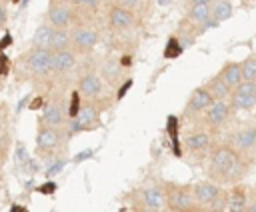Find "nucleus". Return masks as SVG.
<instances>
[{
  "instance_id": "21",
  "label": "nucleus",
  "mask_w": 256,
  "mask_h": 212,
  "mask_svg": "<svg viewBox=\"0 0 256 212\" xmlns=\"http://www.w3.org/2000/svg\"><path fill=\"white\" fill-rule=\"evenodd\" d=\"M216 74L226 82V86H228L230 90H234V88L242 82V68H240V62H236V60L224 62L222 68H220Z\"/></svg>"
},
{
  "instance_id": "22",
  "label": "nucleus",
  "mask_w": 256,
  "mask_h": 212,
  "mask_svg": "<svg viewBox=\"0 0 256 212\" xmlns=\"http://www.w3.org/2000/svg\"><path fill=\"white\" fill-rule=\"evenodd\" d=\"M248 200V190L242 184H234L230 192H226V210L228 212H242Z\"/></svg>"
},
{
  "instance_id": "11",
  "label": "nucleus",
  "mask_w": 256,
  "mask_h": 212,
  "mask_svg": "<svg viewBox=\"0 0 256 212\" xmlns=\"http://www.w3.org/2000/svg\"><path fill=\"white\" fill-rule=\"evenodd\" d=\"M228 104L232 108V112H248L256 108V82H248L242 80L228 98Z\"/></svg>"
},
{
  "instance_id": "15",
  "label": "nucleus",
  "mask_w": 256,
  "mask_h": 212,
  "mask_svg": "<svg viewBox=\"0 0 256 212\" xmlns=\"http://www.w3.org/2000/svg\"><path fill=\"white\" fill-rule=\"evenodd\" d=\"M228 144L240 152L242 156L254 160V148H256V124H248L242 126L238 130L232 132V136L228 138Z\"/></svg>"
},
{
  "instance_id": "17",
  "label": "nucleus",
  "mask_w": 256,
  "mask_h": 212,
  "mask_svg": "<svg viewBox=\"0 0 256 212\" xmlns=\"http://www.w3.org/2000/svg\"><path fill=\"white\" fill-rule=\"evenodd\" d=\"M74 124H72V130H96L100 128V106L96 102H84L80 104V110L78 114L72 118Z\"/></svg>"
},
{
  "instance_id": "13",
  "label": "nucleus",
  "mask_w": 256,
  "mask_h": 212,
  "mask_svg": "<svg viewBox=\"0 0 256 212\" xmlns=\"http://www.w3.org/2000/svg\"><path fill=\"white\" fill-rule=\"evenodd\" d=\"M106 22H108V28L112 32H128L136 26V12L134 10H128L120 4H110L108 10H106Z\"/></svg>"
},
{
  "instance_id": "12",
  "label": "nucleus",
  "mask_w": 256,
  "mask_h": 212,
  "mask_svg": "<svg viewBox=\"0 0 256 212\" xmlns=\"http://www.w3.org/2000/svg\"><path fill=\"white\" fill-rule=\"evenodd\" d=\"M232 118V108L228 100H214L204 112H202V126L216 132L220 130L228 120Z\"/></svg>"
},
{
  "instance_id": "31",
  "label": "nucleus",
  "mask_w": 256,
  "mask_h": 212,
  "mask_svg": "<svg viewBox=\"0 0 256 212\" xmlns=\"http://www.w3.org/2000/svg\"><path fill=\"white\" fill-rule=\"evenodd\" d=\"M116 4H120V6H124V8H128V10H138L140 8V4H142V0H116Z\"/></svg>"
},
{
  "instance_id": "39",
  "label": "nucleus",
  "mask_w": 256,
  "mask_h": 212,
  "mask_svg": "<svg viewBox=\"0 0 256 212\" xmlns=\"http://www.w3.org/2000/svg\"><path fill=\"white\" fill-rule=\"evenodd\" d=\"M192 212H206V210H200V208H196V210H192Z\"/></svg>"
},
{
  "instance_id": "5",
  "label": "nucleus",
  "mask_w": 256,
  "mask_h": 212,
  "mask_svg": "<svg viewBox=\"0 0 256 212\" xmlns=\"http://www.w3.org/2000/svg\"><path fill=\"white\" fill-rule=\"evenodd\" d=\"M162 190H164V198H166V210H170V212L196 210L192 186H184V184H176V182H164Z\"/></svg>"
},
{
  "instance_id": "6",
  "label": "nucleus",
  "mask_w": 256,
  "mask_h": 212,
  "mask_svg": "<svg viewBox=\"0 0 256 212\" xmlns=\"http://www.w3.org/2000/svg\"><path fill=\"white\" fill-rule=\"evenodd\" d=\"M134 212H162L166 210V198L162 186L148 184L134 192L132 196Z\"/></svg>"
},
{
  "instance_id": "26",
  "label": "nucleus",
  "mask_w": 256,
  "mask_h": 212,
  "mask_svg": "<svg viewBox=\"0 0 256 212\" xmlns=\"http://www.w3.org/2000/svg\"><path fill=\"white\" fill-rule=\"evenodd\" d=\"M52 32H54V28L50 26V24H40L36 30H34V34H32V40H30V44H32V48H50V38H52Z\"/></svg>"
},
{
  "instance_id": "14",
  "label": "nucleus",
  "mask_w": 256,
  "mask_h": 212,
  "mask_svg": "<svg viewBox=\"0 0 256 212\" xmlns=\"http://www.w3.org/2000/svg\"><path fill=\"white\" fill-rule=\"evenodd\" d=\"M78 68V54L72 48L52 52V78L54 80H66L70 78Z\"/></svg>"
},
{
  "instance_id": "2",
  "label": "nucleus",
  "mask_w": 256,
  "mask_h": 212,
  "mask_svg": "<svg viewBox=\"0 0 256 212\" xmlns=\"http://www.w3.org/2000/svg\"><path fill=\"white\" fill-rule=\"evenodd\" d=\"M18 78H28L34 82H44L52 78V52L46 48H32L26 54H22L16 62V72H20Z\"/></svg>"
},
{
  "instance_id": "30",
  "label": "nucleus",
  "mask_w": 256,
  "mask_h": 212,
  "mask_svg": "<svg viewBox=\"0 0 256 212\" xmlns=\"http://www.w3.org/2000/svg\"><path fill=\"white\" fill-rule=\"evenodd\" d=\"M80 94H78V90H74L72 94H70V102H68V108H66V112H68V118H74L76 114H78V110H80Z\"/></svg>"
},
{
  "instance_id": "37",
  "label": "nucleus",
  "mask_w": 256,
  "mask_h": 212,
  "mask_svg": "<svg viewBox=\"0 0 256 212\" xmlns=\"http://www.w3.org/2000/svg\"><path fill=\"white\" fill-rule=\"evenodd\" d=\"M8 44H12V36H10V34H6V36H4V40L0 42V50H2L4 46H8Z\"/></svg>"
},
{
  "instance_id": "33",
  "label": "nucleus",
  "mask_w": 256,
  "mask_h": 212,
  "mask_svg": "<svg viewBox=\"0 0 256 212\" xmlns=\"http://www.w3.org/2000/svg\"><path fill=\"white\" fill-rule=\"evenodd\" d=\"M8 70H10V58L4 52H0V76H4Z\"/></svg>"
},
{
  "instance_id": "34",
  "label": "nucleus",
  "mask_w": 256,
  "mask_h": 212,
  "mask_svg": "<svg viewBox=\"0 0 256 212\" xmlns=\"http://www.w3.org/2000/svg\"><path fill=\"white\" fill-rule=\"evenodd\" d=\"M44 104V98L42 96H36L34 100H32V104H30V110H36V108H40Z\"/></svg>"
},
{
  "instance_id": "32",
  "label": "nucleus",
  "mask_w": 256,
  "mask_h": 212,
  "mask_svg": "<svg viewBox=\"0 0 256 212\" xmlns=\"http://www.w3.org/2000/svg\"><path fill=\"white\" fill-rule=\"evenodd\" d=\"M242 212H256V190L248 194V200H246V206Z\"/></svg>"
},
{
  "instance_id": "1",
  "label": "nucleus",
  "mask_w": 256,
  "mask_h": 212,
  "mask_svg": "<svg viewBox=\"0 0 256 212\" xmlns=\"http://www.w3.org/2000/svg\"><path fill=\"white\" fill-rule=\"evenodd\" d=\"M250 164V158L236 152L228 142H222L208 156V176L216 184H238L248 174Z\"/></svg>"
},
{
  "instance_id": "27",
  "label": "nucleus",
  "mask_w": 256,
  "mask_h": 212,
  "mask_svg": "<svg viewBox=\"0 0 256 212\" xmlns=\"http://www.w3.org/2000/svg\"><path fill=\"white\" fill-rule=\"evenodd\" d=\"M70 48V30H62V28H54L52 38H50V52H58V50H66Z\"/></svg>"
},
{
  "instance_id": "9",
  "label": "nucleus",
  "mask_w": 256,
  "mask_h": 212,
  "mask_svg": "<svg viewBox=\"0 0 256 212\" xmlns=\"http://www.w3.org/2000/svg\"><path fill=\"white\" fill-rule=\"evenodd\" d=\"M64 142V128H50V126H38V134H36V150L38 156H42L44 160L56 158L58 150L62 148Z\"/></svg>"
},
{
  "instance_id": "18",
  "label": "nucleus",
  "mask_w": 256,
  "mask_h": 212,
  "mask_svg": "<svg viewBox=\"0 0 256 212\" xmlns=\"http://www.w3.org/2000/svg\"><path fill=\"white\" fill-rule=\"evenodd\" d=\"M184 22L200 36L202 32H206L210 26H214L212 18H210V4H194V6H188L186 10V16H184Z\"/></svg>"
},
{
  "instance_id": "29",
  "label": "nucleus",
  "mask_w": 256,
  "mask_h": 212,
  "mask_svg": "<svg viewBox=\"0 0 256 212\" xmlns=\"http://www.w3.org/2000/svg\"><path fill=\"white\" fill-rule=\"evenodd\" d=\"M182 44H180V40L176 38V36H172L170 38V42H168V46H166V58H176V56H180V52H182Z\"/></svg>"
},
{
  "instance_id": "10",
  "label": "nucleus",
  "mask_w": 256,
  "mask_h": 212,
  "mask_svg": "<svg viewBox=\"0 0 256 212\" xmlns=\"http://www.w3.org/2000/svg\"><path fill=\"white\" fill-rule=\"evenodd\" d=\"M46 24L52 28L70 30L74 24H78V16L70 2H54L50 0V6L46 10Z\"/></svg>"
},
{
  "instance_id": "8",
  "label": "nucleus",
  "mask_w": 256,
  "mask_h": 212,
  "mask_svg": "<svg viewBox=\"0 0 256 212\" xmlns=\"http://www.w3.org/2000/svg\"><path fill=\"white\" fill-rule=\"evenodd\" d=\"M78 94L82 98H86L88 102H102L104 94H106V82L102 80V76L98 74L96 68H84L78 74Z\"/></svg>"
},
{
  "instance_id": "23",
  "label": "nucleus",
  "mask_w": 256,
  "mask_h": 212,
  "mask_svg": "<svg viewBox=\"0 0 256 212\" xmlns=\"http://www.w3.org/2000/svg\"><path fill=\"white\" fill-rule=\"evenodd\" d=\"M70 4L78 16V22H82V18L90 20L100 10V0H70Z\"/></svg>"
},
{
  "instance_id": "19",
  "label": "nucleus",
  "mask_w": 256,
  "mask_h": 212,
  "mask_svg": "<svg viewBox=\"0 0 256 212\" xmlns=\"http://www.w3.org/2000/svg\"><path fill=\"white\" fill-rule=\"evenodd\" d=\"M214 102L212 94L208 92L206 86H198L190 92L186 104H184V116L186 118H194V116H202V112Z\"/></svg>"
},
{
  "instance_id": "41",
  "label": "nucleus",
  "mask_w": 256,
  "mask_h": 212,
  "mask_svg": "<svg viewBox=\"0 0 256 212\" xmlns=\"http://www.w3.org/2000/svg\"><path fill=\"white\" fill-rule=\"evenodd\" d=\"M210 2H214V0H210Z\"/></svg>"
},
{
  "instance_id": "16",
  "label": "nucleus",
  "mask_w": 256,
  "mask_h": 212,
  "mask_svg": "<svg viewBox=\"0 0 256 212\" xmlns=\"http://www.w3.org/2000/svg\"><path fill=\"white\" fill-rule=\"evenodd\" d=\"M68 120V112H66V102H62V98H52L46 102L40 118H38V126H50V128H64Z\"/></svg>"
},
{
  "instance_id": "3",
  "label": "nucleus",
  "mask_w": 256,
  "mask_h": 212,
  "mask_svg": "<svg viewBox=\"0 0 256 212\" xmlns=\"http://www.w3.org/2000/svg\"><path fill=\"white\" fill-rule=\"evenodd\" d=\"M192 196L196 202V208L206 210V212H224L226 210V190L212 182V180H202L192 186Z\"/></svg>"
},
{
  "instance_id": "7",
  "label": "nucleus",
  "mask_w": 256,
  "mask_h": 212,
  "mask_svg": "<svg viewBox=\"0 0 256 212\" xmlns=\"http://www.w3.org/2000/svg\"><path fill=\"white\" fill-rule=\"evenodd\" d=\"M100 42V32L88 22H78L70 28V48L78 56L90 54Z\"/></svg>"
},
{
  "instance_id": "40",
  "label": "nucleus",
  "mask_w": 256,
  "mask_h": 212,
  "mask_svg": "<svg viewBox=\"0 0 256 212\" xmlns=\"http://www.w3.org/2000/svg\"><path fill=\"white\" fill-rule=\"evenodd\" d=\"M2 2H4V0H0V4H2Z\"/></svg>"
},
{
  "instance_id": "36",
  "label": "nucleus",
  "mask_w": 256,
  "mask_h": 212,
  "mask_svg": "<svg viewBox=\"0 0 256 212\" xmlns=\"http://www.w3.org/2000/svg\"><path fill=\"white\" fill-rule=\"evenodd\" d=\"M54 182H50V184H46V186H40V192H54Z\"/></svg>"
},
{
  "instance_id": "20",
  "label": "nucleus",
  "mask_w": 256,
  "mask_h": 212,
  "mask_svg": "<svg viewBox=\"0 0 256 212\" xmlns=\"http://www.w3.org/2000/svg\"><path fill=\"white\" fill-rule=\"evenodd\" d=\"M96 70H98V74L102 76V80H104L106 84L114 86V88H116V84L122 80V74H124L122 62H118L116 58H106L100 66H96Z\"/></svg>"
},
{
  "instance_id": "38",
  "label": "nucleus",
  "mask_w": 256,
  "mask_h": 212,
  "mask_svg": "<svg viewBox=\"0 0 256 212\" xmlns=\"http://www.w3.org/2000/svg\"><path fill=\"white\" fill-rule=\"evenodd\" d=\"M194 4H210V0H186V6H194Z\"/></svg>"
},
{
  "instance_id": "28",
  "label": "nucleus",
  "mask_w": 256,
  "mask_h": 212,
  "mask_svg": "<svg viewBox=\"0 0 256 212\" xmlns=\"http://www.w3.org/2000/svg\"><path fill=\"white\" fill-rule=\"evenodd\" d=\"M242 68V80L256 82V54H250L244 62H240Z\"/></svg>"
},
{
  "instance_id": "25",
  "label": "nucleus",
  "mask_w": 256,
  "mask_h": 212,
  "mask_svg": "<svg viewBox=\"0 0 256 212\" xmlns=\"http://www.w3.org/2000/svg\"><path fill=\"white\" fill-rule=\"evenodd\" d=\"M204 86L208 88V92L212 94L214 100H228V98H230V92H232V90L226 86V82H224L218 74H214Z\"/></svg>"
},
{
  "instance_id": "24",
  "label": "nucleus",
  "mask_w": 256,
  "mask_h": 212,
  "mask_svg": "<svg viewBox=\"0 0 256 212\" xmlns=\"http://www.w3.org/2000/svg\"><path fill=\"white\" fill-rule=\"evenodd\" d=\"M232 12H234V6H232L230 0H214V2H210V18H212L214 24L228 20L232 16Z\"/></svg>"
},
{
  "instance_id": "4",
  "label": "nucleus",
  "mask_w": 256,
  "mask_h": 212,
  "mask_svg": "<svg viewBox=\"0 0 256 212\" xmlns=\"http://www.w3.org/2000/svg\"><path fill=\"white\" fill-rule=\"evenodd\" d=\"M214 146H216L214 132L202 126V128H196V130H190L184 136V152L182 154H188L194 160H204V158L210 156Z\"/></svg>"
},
{
  "instance_id": "35",
  "label": "nucleus",
  "mask_w": 256,
  "mask_h": 212,
  "mask_svg": "<svg viewBox=\"0 0 256 212\" xmlns=\"http://www.w3.org/2000/svg\"><path fill=\"white\" fill-rule=\"evenodd\" d=\"M6 24V10H4V6L0 4V28Z\"/></svg>"
}]
</instances>
